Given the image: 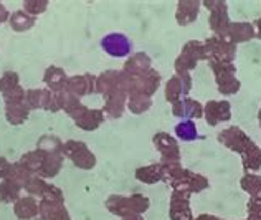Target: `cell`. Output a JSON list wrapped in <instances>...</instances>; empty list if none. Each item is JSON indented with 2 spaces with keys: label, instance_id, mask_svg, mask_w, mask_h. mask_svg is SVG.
I'll list each match as a JSON object with an SVG mask.
<instances>
[{
  "label": "cell",
  "instance_id": "1",
  "mask_svg": "<svg viewBox=\"0 0 261 220\" xmlns=\"http://www.w3.org/2000/svg\"><path fill=\"white\" fill-rule=\"evenodd\" d=\"M61 154L70 157L73 164L80 169H93L96 166V156L86 148L85 142L80 141H66L61 148Z\"/></svg>",
  "mask_w": 261,
  "mask_h": 220
},
{
  "label": "cell",
  "instance_id": "2",
  "mask_svg": "<svg viewBox=\"0 0 261 220\" xmlns=\"http://www.w3.org/2000/svg\"><path fill=\"white\" fill-rule=\"evenodd\" d=\"M127 75L124 71H114L109 70L101 73L96 78V91L101 94H114V93H127Z\"/></svg>",
  "mask_w": 261,
  "mask_h": 220
},
{
  "label": "cell",
  "instance_id": "3",
  "mask_svg": "<svg viewBox=\"0 0 261 220\" xmlns=\"http://www.w3.org/2000/svg\"><path fill=\"white\" fill-rule=\"evenodd\" d=\"M129 83H127V93L130 96H150L155 88L159 86V73L154 70H147L137 77H127Z\"/></svg>",
  "mask_w": 261,
  "mask_h": 220
},
{
  "label": "cell",
  "instance_id": "4",
  "mask_svg": "<svg viewBox=\"0 0 261 220\" xmlns=\"http://www.w3.org/2000/svg\"><path fill=\"white\" fill-rule=\"evenodd\" d=\"M207 58H214L212 61H218V63H231L233 57H235V45L230 43L226 38L214 35L210 40L203 43Z\"/></svg>",
  "mask_w": 261,
  "mask_h": 220
},
{
  "label": "cell",
  "instance_id": "5",
  "mask_svg": "<svg viewBox=\"0 0 261 220\" xmlns=\"http://www.w3.org/2000/svg\"><path fill=\"white\" fill-rule=\"evenodd\" d=\"M210 10V29L214 30L217 37L225 38L226 30L230 27L228 10H226V2H205Z\"/></svg>",
  "mask_w": 261,
  "mask_h": 220
},
{
  "label": "cell",
  "instance_id": "6",
  "mask_svg": "<svg viewBox=\"0 0 261 220\" xmlns=\"http://www.w3.org/2000/svg\"><path fill=\"white\" fill-rule=\"evenodd\" d=\"M71 118L76 121V125L85 129V131H94L102 121H105V113L102 109H88L86 106L80 105L70 113Z\"/></svg>",
  "mask_w": 261,
  "mask_h": 220
},
{
  "label": "cell",
  "instance_id": "7",
  "mask_svg": "<svg viewBox=\"0 0 261 220\" xmlns=\"http://www.w3.org/2000/svg\"><path fill=\"white\" fill-rule=\"evenodd\" d=\"M101 46L108 55L116 58L127 57L130 50H133V43L124 33H109L101 40Z\"/></svg>",
  "mask_w": 261,
  "mask_h": 220
},
{
  "label": "cell",
  "instance_id": "8",
  "mask_svg": "<svg viewBox=\"0 0 261 220\" xmlns=\"http://www.w3.org/2000/svg\"><path fill=\"white\" fill-rule=\"evenodd\" d=\"M66 91H70L76 98L80 96H86L96 91V78L91 75H78V77H71L66 81Z\"/></svg>",
  "mask_w": 261,
  "mask_h": 220
},
{
  "label": "cell",
  "instance_id": "9",
  "mask_svg": "<svg viewBox=\"0 0 261 220\" xmlns=\"http://www.w3.org/2000/svg\"><path fill=\"white\" fill-rule=\"evenodd\" d=\"M218 139H220V142L226 144L228 148L238 151V153H245L246 149L253 146V142L237 128L226 129V131H223L222 134L218 136Z\"/></svg>",
  "mask_w": 261,
  "mask_h": 220
},
{
  "label": "cell",
  "instance_id": "10",
  "mask_svg": "<svg viewBox=\"0 0 261 220\" xmlns=\"http://www.w3.org/2000/svg\"><path fill=\"white\" fill-rule=\"evenodd\" d=\"M189 89H190V77L187 73H180L178 77H174L167 83L166 96L170 103H177L178 98L187 93Z\"/></svg>",
  "mask_w": 261,
  "mask_h": 220
},
{
  "label": "cell",
  "instance_id": "11",
  "mask_svg": "<svg viewBox=\"0 0 261 220\" xmlns=\"http://www.w3.org/2000/svg\"><path fill=\"white\" fill-rule=\"evenodd\" d=\"M253 37H255V29H253L251 23H245V22L230 23L228 30H226V35H225V38L233 45L248 42Z\"/></svg>",
  "mask_w": 261,
  "mask_h": 220
},
{
  "label": "cell",
  "instance_id": "12",
  "mask_svg": "<svg viewBox=\"0 0 261 220\" xmlns=\"http://www.w3.org/2000/svg\"><path fill=\"white\" fill-rule=\"evenodd\" d=\"M45 83L48 86L51 93H61L66 89V81H68V77L66 73L61 70L58 66H50L48 70L45 71Z\"/></svg>",
  "mask_w": 261,
  "mask_h": 220
},
{
  "label": "cell",
  "instance_id": "13",
  "mask_svg": "<svg viewBox=\"0 0 261 220\" xmlns=\"http://www.w3.org/2000/svg\"><path fill=\"white\" fill-rule=\"evenodd\" d=\"M207 121L210 125H217L220 121L230 119V105L226 101H210L205 108Z\"/></svg>",
  "mask_w": 261,
  "mask_h": 220
},
{
  "label": "cell",
  "instance_id": "14",
  "mask_svg": "<svg viewBox=\"0 0 261 220\" xmlns=\"http://www.w3.org/2000/svg\"><path fill=\"white\" fill-rule=\"evenodd\" d=\"M40 204L33 197H20L13 205V212L15 215L22 220H30L38 215Z\"/></svg>",
  "mask_w": 261,
  "mask_h": 220
},
{
  "label": "cell",
  "instance_id": "15",
  "mask_svg": "<svg viewBox=\"0 0 261 220\" xmlns=\"http://www.w3.org/2000/svg\"><path fill=\"white\" fill-rule=\"evenodd\" d=\"M63 154L61 153H45L43 157V164L42 169L38 170L42 177H55L61 169V164H63Z\"/></svg>",
  "mask_w": 261,
  "mask_h": 220
},
{
  "label": "cell",
  "instance_id": "16",
  "mask_svg": "<svg viewBox=\"0 0 261 220\" xmlns=\"http://www.w3.org/2000/svg\"><path fill=\"white\" fill-rule=\"evenodd\" d=\"M185 192H177L172 197V207H170V217L174 220H192L190 209L187 204V195L184 197Z\"/></svg>",
  "mask_w": 261,
  "mask_h": 220
},
{
  "label": "cell",
  "instance_id": "17",
  "mask_svg": "<svg viewBox=\"0 0 261 220\" xmlns=\"http://www.w3.org/2000/svg\"><path fill=\"white\" fill-rule=\"evenodd\" d=\"M198 10H200V2H178L177 9V22L180 25H189L195 22L198 17Z\"/></svg>",
  "mask_w": 261,
  "mask_h": 220
},
{
  "label": "cell",
  "instance_id": "18",
  "mask_svg": "<svg viewBox=\"0 0 261 220\" xmlns=\"http://www.w3.org/2000/svg\"><path fill=\"white\" fill-rule=\"evenodd\" d=\"M124 101H126V93H114L106 96V105L102 113L108 114L109 118H121L122 109H124Z\"/></svg>",
  "mask_w": 261,
  "mask_h": 220
},
{
  "label": "cell",
  "instance_id": "19",
  "mask_svg": "<svg viewBox=\"0 0 261 220\" xmlns=\"http://www.w3.org/2000/svg\"><path fill=\"white\" fill-rule=\"evenodd\" d=\"M147 70H150V58L144 53H136L124 66V73L127 77H137Z\"/></svg>",
  "mask_w": 261,
  "mask_h": 220
},
{
  "label": "cell",
  "instance_id": "20",
  "mask_svg": "<svg viewBox=\"0 0 261 220\" xmlns=\"http://www.w3.org/2000/svg\"><path fill=\"white\" fill-rule=\"evenodd\" d=\"M174 113L175 116H189V118H200L202 116V106L194 100H178L174 103Z\"/></svg>",
  "mask_w": 261,
  "mask_h": 220
},
{
  "label": "cell",
  "instance_id": "21",
  "mask_svg": "<svg viewBox=\"0 0 261 220\" xmlns=\"http://www.w3.org/2000/svg\"><path fill=\"white\" fill-rule=\"evenodd\" d=\"M106 209L114 215L119 217H126L129 214H133L130 210V202L129 197H122V195H111L106 201Z\"/></svg>",
  "mask_w": 261,
  "mask_h": 220
},
{
  "label": "cell",
  "instance_id": "22",
  "mask_svg": "<svg viewBox=\"0 0 261 220\" xmlns=\"http://www.w3.org/2000/svg\"><path fill=\"white\" fill-rule=\"evenodd\" d=\"M5 116L10 125H22L29 118V108L25 103H17V105H5Z\"/></svg>",
  "mask_w": 261,
  "mask_h": 220
},
{
  "label": "cell",
  "instance_id": "23",
  "mask_svg": "<svg viewBox=\"0 0 261 220\" xmlns=\"http://www.w3.org/2000/svg\"><path fill=\"white\" fill-rule=\"evenodd\" d=\"M10 25L13 30L17 32H25V30H30L33 25H35V17L29 15L25 10H17L13 12L10 15Z\"/></svg>",
  "mask_w": 261,
  "mask_h": 220
},
{
  "label": "cell",
  "instance_id": "24",
  "mask_svg": "<svg viewBox=\"0 0 261 220\" xmlns=\"http://www.w3.org/2000/svg\"><path fill=\"white\" fill-rule=\"evenodd\" d=\"M154 142H155V146L162 151V154L166 156V157L174 156L175 159H178V148H177V142H175L170 136H167V134H157V136L154 137Z\"/></svg>",
  "mask_w": 261,
  "mask_h": 220
},
{
  "label": "cell",
  "instance_id": "25",
  "mask_svg": "<svg viewBox=\"0 0 261 220\" xmlns=\"http://www.w3.org/2000/svg\"><path fill=\"white\" fill-rule=\"evenodd\" d=\"M23 187H20L18 184L9 181V179H4L0 182V199L4 202H17L20 197V190Z\"/></svg>",
  "mask_w": 261,
  "mask_h": 220
},
{
  "label": "cell",
  "instance_id": "26",
  "mask_svg": "<svg viewBox=\"0 0 261 220\" xmlns=\"http://www.w3.org/2000/svg\"><path fill=\"white\" fill-rule=\"evenodd\" d=\"M136 177L139 179L141 182L154 184V182H157L162 177V169H161L159 164H152V166L141 167V169L136 170Z\"/></svg>",
  "mask_w": 261,
  "mask_h": 220
},
{
  "label": "cell",
  "instance_id": "27",
  "mask_svg": "<svg viewBox=\"0 0 261 220\" xmlns=\"http://www.w3.org/2000/svg\"><path fill=\"white\" fill-rule=\"evenodd\" d=\"M32 177V173L29 169H27L22 162H17V164H12V169H10V174L7 176V179L12 182H15L18 184L20 187H23L25 189V184L27 181Z\"/></svg>",
  "mask_w": 261,
  "mask_h": 220
},
{
  "label": "cell",
  "instance_id": "28",
  "mask_svg": "<svg viewBox=\"0 0 261 220\" xmlns=\"http://www.w3.org/2000/svg\"><path fill=\"white\" fill-rule=\"evenodd\" d=\"M43 157H45V153L43 151H32V153H27L23 154L22 157V162L23 166L30 170V173H38L40 169H42V164H43Z\"/></svg>",
  "mask_w": 261,
  "mask_h": 220
},
{
  "label": "cell",
  "instance_id": "29",
  "mask_svg": "<svg viewBox=\"0 0 261 220\" xmlns=\"http://www.w3.org/2000/svg\"><path fill=\"white\" fill-rule=\"evenodd\" d=\"M37 148L43 153H61V148H63V142H61L57 136L51 134H45L40 137V141L37 144Z\"/></svg>",
  "mask_w": 261,
  "mask_h": 220
},
{
  "label": "cell",
  "instance_id": "30",
  "mask_svg": "<svg viewBox=\"0 0 261 220\" xmlns=\"http://www.w3.org/2000/svg\"><path fill=\"white\" fill-rule=\"evenodd\" d=\"M182 55H185V57L190 58L192 61H195V63L198 60L207 58V53H205V45L200 43V42H189L187 45L184 46Z\"/></svg>",
  "mask_w": 261,
  "mask_h": 220
},
{
  "label": "cell",
  "instance_id": "31",
  "mask_svg": "<svg viewBox=\"0 0 261 220\" xmlns=\"http://www.w3.org/2000/svg\"><path fill=\"white\" fill-rule=\"evenodd\" d=\"M243 164H245L246 169H253V170L259 169V166H261V149L256 148L255 144L246 149L245 154H243Z\"/></svg>",
  "mask_w": 261,
  "mask_h": 220
},
{
  "label": "cell",
  "instance_id": "32",
  "mask_svg": "<svg viewBox=\"0 0 261 220\" xmlns=\"http://www.w3.org/2000/svg\"><path fill=\"white\" fill-rule=\"evenodd\" d=\"M175 133L184 141H194L195 137L198 136L197 128H195V125L192 121H184V123H180V125H177L175 126Z\"/></svg>",
  "mask_w": 261,
  "mask_h": 220
},
{
  "label": "cell",
  "instance_id": "33",
  "mask_svg": "<svg viewBox=\"0 0 261 220\" xmlns=\"http://www.w3.org/2000/svg\"><path fill=\"white\" fill-rule=\"evenodd\" d=\"M46 187H48V184L43 181V179L42 177H35V176H32L25 184V190L29 192V194L38 195V197H42L45 194Z\"/></svg>",
  "mask_w": 261,
  "mask_h": 220
},
{
  "label": "cell",
  "instance_id": "34",
  "mask_svg": "<svg viewBox=\"0 0 261 220\" xmlns=\"http://www.w3.org/2000/svg\"><path fill=\"white\" fill-rule=\"evenodd\" d=\"M217 83L220 86V91L225 93V94H233L238 91V86L240 83L235 80L233 75H226V77H222V78H217Z\"/></svg>",
  "mask_w": 261,
  "mask_h": 220
},
{
  "label": "cell",
  "instance_id": "35",
  "mask_svg": "<svg viewBox=\"0 0 261 220\" xmlns=\"http://www.w3.org/2000/svg\"><path fill=\"white\" fill-rule=\"evenodd\" d=\"M20 86L18 85V75L17 73H12V71H7L0 77V93L5 94L12 91L13 88Z\"/></svg>",
  "mask_w": 261,
  "mask_h": 220
},
{
  "label": "cell",
  "instance_id": "36",
  "mask_svg": "<svg viewBox=\"0 0 261 220\" xmlns=\"http://www.w3.org/2000/svg\"><path fill=\"white\" fill-rule=\"evenodd\" d=\"M150 108V101L146 96H130L129 100V109L136 114H141L142 111Z\"/></svg>",
  "mask_w": 261,
  "mask_h": 220
},
{
  "label": "cell",
  "instance_id": "37",
  "mask_svg": "<svg viewBox=\"0 0 261 220\" xmlns=\"http://www.w3.org/2000/svg\"><path fill=\"white\" fill-rule=\"evenodd\" d=\"M129 202H130V210H133V214H141V212H146L149 209V199L144 195H139V194L130 195Z\"/></svg>",
  "mask_w": 261,
  "mask_h": 220
},
{
  "label": "cell",
  "instance_id": "38",
  "mask_svg": "<svg viewBox=\"0 0 261 220\" xmlns=\"http://www.w3.org/2000/svg\"><path fill=\"white\" fill-rule=\"evenodd\" d=\"M242 187L245 190H248L250 194L258 195L259 192H261V177H258V176H246V177H243Z\"/></svg>",
  "mask_w": 261,
  "mask_h": 220
},
{
  "label": "cell",
  "instance_id": "39",
  "mask_svg": "<svg viewBox=\"0 0 261 220\" xmlns=\"http://www.w3.org/2000/svg\"><path fill=\"white\" fill-rule=\"evenodd\" d=\"M46 7H48V2H45V0H40V2H37V0H27L23 4L25 12L32 17H37L40 13H43L46 10Z\"/></svg>",
  "mask_w": 261,
  "mask_h": 220
},
{
  "label": "cell",
  "instance_id": "40",
  "mask_svg": "<svg viewBox=\"0 0 261 220\" xmlns=\"http://www.w3.org/2000/svg\"><path fill=\"white\" fill-rule=\"evenodd\" d=\"M42 220H71V218H70V214H68V210L65 209V205H61V207L55 209Z\"/></svg>",
  "mask_w": 261,
  "mask_h": 220
},
{
  "label": "cell",
  "instance_id": "41",
  "mask_svg": "<svg viewBox=\"0 0 261 220\" xmlns=\"http://www.w3.org/2000/svg\"><path fill=\"white\" fill-rule=\"evenodd\" d=\"M248 210H250V217L253 220H261V201L255 199L248 204Z\"/></svg>",
  "mask_w": 261,
  "mask_h": 220
},
{
  "label": "cell",
  "instance_id": "42",
  "mask_svg": "<svg viewBox=\"0 0 261 220\" xmlns=\"http://www.w3.org/2000/svg\"><path fill=\"white\" fill-rule=\"evenodd\" d=\"M12 164L5 159V157L0 156V179H7V176L10 174Z\"/></svg>",
  "mask_w": 261,
  "mask_h": 220
},
{
  "label": "cell",
  "instance_id": "43",
  "mask_svg": "<svg viewBox=\"0 0 261 220\" xmlns=\"http://www.w3.org/2000/svg\"><path fill=\"white\" fill-rule=\"evenodd\" d=\"M10 18V15H9V12H7V9L5 7L0 4V23H4L5 20H9Z\"/></svg>",
  "mask_w": 261,
  "mask_h": 220
},
{
  "label": "cell",
  "instance_id": "44",
  "mask_svg": "<svg viewBox=\"0 0 261 220\" xmlns=\"http://www.w3.org/2000/svg\"><path fill=\"white\" fill-rule=\"evenodd\" d=\"M253 29H255V37L261 38V18H258L255 25H253Z\"/></svg>",
  "mask_w": 261,
  "mask_h": 220
},
{
  "label": "cell",
  "instance_id": "45",
  "mask_svg": "<svg viewBox=\"0 0 261 220\" xmlns=\"http://www.w3.org/2000/svg\"><path fill=\"white\" fill-rule=\"evenodd\" d=\"M122 220H142V217L139 214H129L126 217H122Z\"/></svg>",
  "mask_w": 261,
  "mask_h": 220
}]
</instances>
